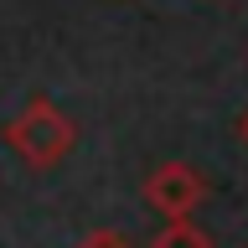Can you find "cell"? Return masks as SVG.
Listing matches in <instances>:
<instances>
[{
  "instance_id": "cell-1",
  "label": "cell",
  "mask_w": 248,
  "mask_h": 248,
  "mask_svg": "<svg viewBox=\"0 0 248 248\" xmlns=\"http://www.w3.org/2000/svg\"><path fill=\"white\" fill-rule=\"evenodd\" d=\"M5 145H11L21 160H26L31 170H52L62 160V155L78 145V124L62 114L46 93H31L26 98V108L16 114V119H5Z\"/></svg>"
},
{
  "instance_id": "cell-2",
  "label": "cell",
  "mask_w": 248,
  "mask_h": 248,
  "mask_svg": "<svg viewBox=\"0 0 248 248\" xmlns=\"http://www.w3.org/2000/svg\"><path fill=\"white\" fill-rule=\"evenodd\" d=\"M202 197H207V181H202V170L186 166V160H166V166H155L150 176H145V202H150L166 222L170 217H191Z\"/></svg>"
},
{
  "instance_id": "cell-3",
  "label": "cell",
  "mask_w": 248,
  "mask_h": 248,
  "mask_svg": "<svg viewBox=\"0 0 248 248\" xmlns=\"http://www.w3.org/2000/svg\"><path fill=\"white\" fill-rule=\"evenodd\" d=\"M150 248H212V238H207L197 222H186V217H170L166 228L150 238Z\"/></svg>"
},
{
  "instance_id": "cell-4",
  "label": "cell",
  "mask_w": 248,
  "mask_h": 248,
  "mask_svg": "<svg viewBox=\"0 0 248 248\" xmlns=\"http://www.w3.org/2000/svg\"><path fill=\"white\" fill-rule=\"evenodd\" d=\"M73 248H135L129 243V238H124V232H88V238H83V243H73Z\"/></svg>"
},
{
  "instance_id": "cell-5",
  "label": "cell",
  "mask_w": 248,
  "mask_h": 248,
  "mask_svg": "<svg viewBox=\"0 0 248 248\" xmlns=\"http://www.w3.org/2000/svg\"><path fill=\"white\" fill-rule=\"evenodd\" d=\"M238 140H243V145H248V108H243V114H238Z\"/></svg>"
}]
</instances>
